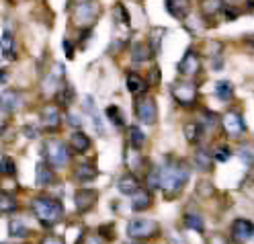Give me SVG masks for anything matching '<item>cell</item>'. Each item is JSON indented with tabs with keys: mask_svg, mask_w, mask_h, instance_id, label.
<instances>
[{
	"mask_svg": "<svg viewBox=\"0 0 254 244\" xmlns=\"http://www.w3.org/2000/svg\"><path fill=\"white\" fill-rule=\"evenodd\" d=\"M125 86H127V90H129L133 96H144V94L148 92V88H150L148 80H144L139 74H133V72L127 74V78H125Z\"/></svg>",
	"mask_w": 254,
	"mask_h": 244,
	"instance_id": "obj_16",
	"label": "cell"
},
{
	"mask_svg": "<svg viewBox=\"0 0 254 244\" xmlns=\"http://www.w3.org/2000/svg\"><path fill=\"white\" fill-rule=\"evenodd\" d=\"M8 234H10V238L23 240V238H27V236L31 234V230H29V228H27L21 220H10V224H8Z\"/></svg>",
	"mask_w": 254,
	"mask_h": 244,
	"instance_id": "obj_29",
	"label": "cell"
},
{
	"mask_svg": "<svg viewBox=\"0 0 254 244\" xmlns=\"http://www.w3.org/2000/svg\"><path fill=\"white\" fill-rule=\"evenodd\" d=\"M246 43H248V47L254 52V35H248V39H246Z\"/></svg>",
	"mask_w": 254,
	"mask_h": 244,
	"instance_id": "obj_45",
	"label": "cell"
},
{
	"mask_svg": "<svg viewBox=\"0 0 254 244\" xmlns=\"http://www.w3.org/2000/svg\"><path fill=\"white\" fill-rule=\"evenodd\" d=\"M203 129L205 127H203L201 121H189L183 127V134H185V138H187L189 144H199L201 138H203Z\"/></svg>",
	"mask_w": 254,
	"mask_h": 244,
	"instance_id": "obj_22",
	"label": "cell"
},
{
	"mask_svg": "<svg viewBox=\"0 0 254 244\" xmlns=\"http://www.w3.org/2000/svg\"><path fill=\"white\" fill-rule=\"evenodd\" d=\"M86 244H103V242H101L97 236H92V238H88V242H86Z\"/></svg>",
	"mask_w": 254,
	"mask_h": 244,
	"instance_id": "obj_47",
	"label": "cell"
},
{
	"mask_svg": "<svg viewBox=\"0 0 254 244\" xmlns=\"http://www.w3.org/2000/svg\"><path fill=\"white\" fill-rule=\"evenodd\" d=\"M0 54H2V58L8 62L17 60V41H14V37L8 29H4L2 37H0Z\"/></svg>",
	"mask_w": 254,
	"mask_h": 244,
	"instance_id": "obj_17",
	"label": "cell"
},
{
	"mask_svg": "<svg viewBox=\"0 0 254 244\" xmlns=\"http://www.w3.org/2000/svg\"><path fill=\"white\" fill-rule=\"evenodd\" d=\"M226 6V0H201L199 2V10L205 19H213L217 17V12H221Z\"/></svg>",
	"mask_w": 254,
	"mask_h": 244,
	"instance_id": "obj_19",
	"label": "cell"
},
{
	"mask_svg": "<svg viewBox=\"0 0 254 244\" xmlns=\"http://www.w3.org/2000/svg\"><path fill=\"white\" fill-rule=\"evenodd\" d=\"M172 99L177 101L181 107H193L199 99V88L195 82H189V80H185V82H177L172 84Z\"/></svg>",
	"mask_w": 254,
	"mask_h": 244,
	"instance_id": "obj_6",
	"label": "cell"
},
{
	"mask_svg": "<svg viewBox=\"0 0 254 244\" xmlns=\"http://www.w3.org/2000/svg\"><path fill=\"white\" fill-rule=\"evenodd\" d=\"M68 146H70V148H72L76 154H82V152H86V150L90 148V138H88L84 132H80V129H76V132L70 136Z\"/></svg>",
	"mask_w": 254,
	"mask_h": 244,
	"instance_id": "obj_20",
	"label": "cell"
},
{
	"mask_svg": "<svg viewBox=\"0 0 254 244\" xmlns=\"http://www.w3.org/2000/svg\"><path fill=\"white\" fill-rule=\"evenodd\" d=\"M4 82H6V72L0 70V84H4Z\"/></svg>",
	"mask_w": 254,
	"mask_h": 244,
	"instance_id": "obj_48",
	"label": "cell"
},
{
	"mask_svg": "<svg viewBox=\"0 0 254 244\" xmlns=\"http://www.w3.org/2000/svg\"><path fill=\"white\" fill-rule=\"evenodd\" d=\"M238 156L242 158V162L246 166H254V150L252 148H240L238 150Z\"/></svg>",
	"mask_w": 254,
	"mask_h": 244,
	"instance_id": "obj_38",
	"label": "cell"
},
{
	"mask_svg": "<svg viewBox=\"0 0 254 244\" xmlns=\"http://www.w3.org/2000/svg\"><path fill=\"white\" fill-rule=\"evenodd\" d=\"M164 6L170 17L177 21H185L187 14L190 12V0H164Z\"/></svg>",
	"mask_w": 254,
	"mask_h": 244,
	"instance_id": "obj_15",
	"label": "cell"
},
{
	"mask_svg": "<svg viewBox=\"0 0 254 244\" xmlns=\"http://www.w3.org/2000/svg\"><path fill=\"white\" fill-rule=\"evenodd\" d=\"M221 125H224V132L228 138L238 140L246 134V123L242 119V115L238 111H228L224 117H221Z\"/></svg>",
	"mask_w": 254,
	"mask_h": 244,
	"instance_id": "obj_8",
	"label": "cell"
},
{
	"mask_svg": "<svg viewBox=\"0 0 254 244\" xmlns=\"http://www.w3.org/2000/svg\"><path fill=\"white\" fill-rule=\"evenodd\" d=\"M41 125L45 132H58V127L62 125V115L56 105H45L41 109Z\"/></svg>",
	"mask_w": 254,
	"mask_h": 244,
	"instance_id": "obj_13",
	"label": "cell"
},
{
	"mask_svg": "<svg viewBox=\"0 0 254 244\" xmlns=\"http://www.w3.org/2000/svg\"><path fill=\"white\" fill-rule=\"evenodd\" d=\"M221 12H224V19L226 21H236L238 17H240V8H238V4H234V2H226V6H224V10H221Z\"/></svg>",
	"mask_w": 254,
	"mask_h": 244,
	"instance_id": "obj_36",
	"label": "cell"
},
{
	"mask_svg": "<svg viewBox=\"0 0 254 244\" xmlns=\"http://www.w3.org/2000/svg\"><path fill=\"white\" fill-rule=\"evenodd\" d=\"M183 224H185V228H189V230H195V232H199V234L205 230L203 218L197 216V214H187V216L183 218Z\"/></svg>",
	"mask_w": 254,
	"mask_h": 244,
	"instance_id": "obj_32",
	"label": "cell"
},
{
	"mask_svg": "<svg viewBox=\"0 0 254 244\" xmlns=\"http://www.w3.org/2000/svg\"><path fill=\"white\" fill-rule=\"evenodd\" d=\"M117 189H119V193H123V195H133V193H137L141 187H139L137 176L129 172V174H123L119 181H117Z\"/></svg>",
	"mask_w": 254,
	"mask_h": 244,
	"instance_id": "obj_21",
	"label": "cell"
},
{
	"mask_svg": "<svg viewBox=\"0 0 254 244\" xmlns=\"http://www.w3.org/2000/svg\"><path fill=\"white\" fill-rule=\"evenodd\" d=\"M164 35H166V29H164V27H154V29L150 31L148 45H150V50H152V56H160Z\"/></svg>",
	"mask_w": 254,
	"mask_h": 244,
	"instance_id": "obj_23",
	"label": "cell"
},
{
	"mask_svg": "<svg viewBox=\"0 0 254 244\" xmlns=\"http://www.w3.org/2000/svg\"><path fill=\"white\" fill-rule=\"evenodd\" d=\"M135 117L144 125H154L158 121V107L156 101L150 96H141L135 101Z\"/></svg>",
	"mask_w": 254,
	"mask_h": 244,
	"instance_id": "obj_7",
	"label": "cell"
},
{
	"mask_svg": "<svg viewBox=\"0 0 254 244\" xmlns=\"http://www.w3.org/2000/svg\"><path fill=\"white\" fill-rule=\"evenodd\" d=\"M127 134H129V146H131V148H135V150H141V148H144L146 136H144V132H141L137 125H131L129 129H127Z\"/></svg>",
	"mask_w": 254,
	"mask_h": 244,
	"instance_id": "obj_31",
	"label": "cell"
},
{
	"mask_svg": "<svg viewBox=\"0 0 254 244\" xmlns=\"http://www.w3.org/2000/svg\"><path fill=\"white\" fill-rule=\"evenodd\" d=\"M97 176H99V170L94 168V164H90V162H82V164H78L74 168V181L80 183V185L94 181Z\"/></svg>",
	"mask_w": 254,
	"mask_h": 244,
	"instance_id": "obj_18",
	"label": "cell"
},
{
	"mask_svg": "<svg viewBox=\"0 0 254 244\" xmlns=\"http://www.w3.org/2000/svg\"><path fill=\"white\" fill-rule=\"evenodd\" d=\"M230 158H232V150L228 146H219V148L213 150V160H217V162H228Z\"/></svg>",
	"mask_w": 254,
	"mask_h": 244,
	"instance_id": "obj_37",
	"label": "cell"
},
{
	"mask_svg": "<svg viewBox=\"0 0 254 244\" xmlns=\"http://www.w3.org/2000/svg\"><path fill=\"white\" fill-rule=\"evenodd\" d=\"M152 205V193L148 189H139L137 193H133V199H131V209L133 211H144Z\"/></svg>",
	"mask_w": 254,
	"mask_h": 244,
	"instance_id": "obj_24",
	"label": "cell"
},
{
	"mask_svg": "<svg viewBox=\"0 0 254 244\" xmlns=\"http://www.w3.org/2000/svg\"><path fill=\"white\" fill-rule=\"evenodd\" d=\"M158 82H160V68L154 66V68L150 70V76H148V84H150V86H156Z\"/></svg>",
	"mask_w": 254,
	"mask_h": 244,
	"instance_id": "obj_39",
	"label": "cell"
},
{
	"mask_svg": "<svg viewBox=\"0 0 254 244\" xmlns=\"http://www.w3.org/2000/svg\"><path fill=\"white\" fill-rule=\"evenodd\" d=\"M107 117H109V121L113 123L115 127H123L125 125V121H123V113H121V109L117 107V105H111V107H107Z\"/></svg>",
	"mask_w": 254,
	"mask_h": 244,
	"instance_id": "obj_33",
	"label": "cell"
},
{
	"mask_svg": "<svg viewBox=\"0 0 254 244\" xmlns=\"http://www.w3.org/2000/svg\"><path fill=\"white\" fill-rule=\"evenodd\" d=\"M215 96L219 101L228 103L234 96V84L230 82V80H219V82H215Z\"/></svg>",
	"mask_w": 254,
	"mask_h": 244,
	"instance_id": "obj_27",
	"label": "cell"
},
{
	"mask_svg": "<svg viewBox=\"0 0 254 244\" xmlns=\"http://www.w3.org/2000/svg\"><path fill=\"white\" fill-rule=\"evenodd\" d=\"M246 2V12H254V0H244Z\"/></svg>",
	"mask_w": 254,
	"mask_h": 244,
	"instance_id": "obj_44",
	"label": "cell"
},
{
	"mask_svg": "<svg viewBox=\"0 0 254 244\" xmlns=\"http://www.w3.org/2000/svg\"><path fill=\"white\" fill-rule=\"evenodd\" d=\"M35 183H37V187H52L56 183L54 166L47 160L37 162V166H35Z\"/></svg>",
	"mask_w": 254,
	"mask_h": 244,
	"instance_id": "obj_14",
	"label": "cell"
},
{
	"mask_svg": "<svg viewBox=\"0 0 254 244\" xmlns=\"http://www.w3.org/2000/svg\"><path fill=\"white\" fill-rule=\"evenodd\" d=\"M97 201H99V191H94V189H78L74 193V205L80 214L90 211Z\"/></svg>",
	"mask_w": 254,
	"mask_h": 244,
	"instance_id": "obj_12",
	"label": "cell"
},
{
	"mask_svg": "<svg viewBox=\"0 0 254 244\" xmlns=\"http://www.w3.org/2000/svg\"><path fill=\"white\" fill-rule=\"evenodd\" d=\"M195 166L199 170H211V166H213V154L207 152V150H203V148H199L195 152Z\"/></svg>",
	"mask_w": 254,
	"mask_h": 244,
	"instance_id": "obj_26",
	"label": "cell"
},
{
	"mask_svg": "<svg viewBox=\"0 0 254 244\" xmlns=\"http://www.w3.org/2000/svg\"><path fill=\"white\" fill-rule=\"evenodd\" d=\"M14 172H17V164H14V160L10 156H0V174L10 176Z\"/></svg>",
	"mask_w": 254,
	"mask_h": 244,
	"instance_id": "obj_34",
	"label": "cell"
},
{
	"mask_svg": "<svg viewBox=\"0 0 254 244\" xmlns=\"http://www.w3.org/2000/svg\"><path fill=\"white\" fill-rule=\"evenodd\" d=\"M101 14V8L92 0H78L72 6V23L80 29H90Z\"/></svg>",
	"mask_w": 254,
	"mask_h": 244,
	"instance_id": "obj_3",
	"label": "cell"
},
{
	"mask_svg": "<svg viewBox=\"0 0 254 244\" xmlns=\"http://www.w3.org/2000/svg\"><path fill=\"white\" fill-rule=\"evenodd\" d=\"M230 236L236 244H244L250 238H254V224L246 218H238L230 226Z\"/></svg>",
	"mask_w": 254,
	"mask_h": 244,
	"instance_id": "obj_10",
	"label": "cell"
},
{
	"mask_svg": "<svg viewBox=\"0 0 254 244\" xmlns=\"http://www.w3.org/2000/svg\"><path fill=\"white\" fill-rule=\"evenodd\" d=\"M160 232V226L154 220H144V218H137V220H131L127 224V236L133 238V240H146V238H152V236H158Z\"/></svg>",
	"mask_w": 254,
	"mask_h": 244,
	"instance_id": "obj_5",
	"label": "cell"
},
{
	"mask_svg": "<svg viewBox=\"0 0 254 244\" xmlns=\"http://www.w3.org/2000/svg\"><path fill=\"white\" fill-rule=\"evenodd\" d=\"M70 150H72L70 146H66L62 140H47L43 144V156L54 168H64L68 164L70 154H72Z\"/></svg>",
	"mask_w": 254,
	"mask_h": 244,
	"instance_id": "obj_4",
	"label": "cell"
},
{
	"mask_svg": "<svg viewBox=\"0 0 254 244\" xmlns=\"http://www.w3.org/2000/svg\"><path fill=\"white\" fill-rule=\"evenodd\" d=\"M23 107V92L14 90V88H6L0 92V111L10 115V113L19 111Z\"/></svg>",
	"mask_w": 254,
	"mask_h": 244,
	"instance_id": "obj_11",
	"label": "cell"
},
{
	"mask_svg": "<svg viewBox=\"0 0 254 244\" xmlns=\"http://www.w3.org/2000/svg\"><path fill=\"white\" fill-rule=\"evenodd\" d=\"M6 132V121L4 119H0V136H2Z\"/></svg>",
	"mask_w": 254,
	"mask_h": 244,
	"instance_id": "obj_46",
	"label": "cell"
},
{
	"mask_svg": "<svg viewBox=\"0 0 254 244\" xmlns=\"http://www.w3.org/2000/svg\"><path fill=\"white\" fill-rule=\"evenodd\" d=\"M39 244H66V242H64L62 238H58V236H45Z\"/></svg>",
	"mask_w": 254,
	"mask_h": 244,
	"instance_id": "obj_41",
	"label": "cell"
},
{
	"mask_svg": "<svg viewBox=\"0 0 254 244\" xmlns=\"http://www.w3.org/2000/svg\"><path fill=\"white\" fill-rule=\"evenodd\" d=\"M150 56H152L150 45H146V43H133V45H131V60H133L135 64L146 62Z\"/></svg>",
	"mask_w": 254,
	"mask_h": 244,
	"instance_id": "obj_30",
	"label": "cell"
},
{
	"mask_svg": "<svg viewBox=\"0 0 254 244\" xmlns=\"http://www.w3.org/2000/svg\"><path fill=\"white\" fill-rule=\"evenodd\" d=\"M17 209H19L17 199H14L10 193L0 191V214H12V211H17Z\"/></svg>",
	"mask_w": 254,
	"mask_h": 244,
	"instance_id": "obj_28",
	"label": "cell"
},
{
	"mask_svg": "<svg viewBox=\"0 0 254 244\" xmlns=\"http://www.w3.org/2000/svg\"><path fill=\"white\" fill-rule=\"evenodd\" d=\"M113 17H115L117 23H121V25H125V27H129V12L125 10L123 4H115V8H113Z\"/></svg>",
	"mask_w": 254,
	"mask_h": 244,
	"instance_id": "obj_35",
	"label": "cell"
},
{
	"mask_svg": "<svg viewBox=\"0 0 254 244\" xmlns=\"http://www.w3.org/2000/svg\"><path fill=\"white\" fill-rule=\"evenodd\" d=\"M189 176H190V170L187 166V162L168 160L160 168V189L164 191L166 197H177L183 191L185 183L189 181Z\"/></svg>",
	"mask_w": 254,
	"mask_h": 244,
	"instance_id": "obj_1",
	"label": "cell"
},
{
	"mask_svg": "<svg viewBox=\"0 0 254 244\" xmlns=\"http://www.w3.org/2000/svg\"><path fill=\"white\" fill-rule=\"evenodd\" d=\"M66 119H68V123H70V125H74V127H80V125H82V121L78 119V115H74V113H68Z\"/></svg>",
	"mask_w": 254,
	"mask_h": 244,
	"instance_id": "obj_42",
	"label": "cell"
},
{
	"mask_svg": "<svg viewBox=\"0 0 254 244\" xmlns=\"http://www.w3.org/2000/svg\"><path fill=\"white\" fill-rule=\"evenodd\" d=\"M25 134H27V138H29V140H35V138H37V127L27 125V127H25Z\"/></svg>",
	"mask_w": 254,
	"mask_h": 244,
	"instance_id": "obj_43",
	"label": "cell"
},
{
	"mask_svg": "<svg viewBox=\"0 0 254 244\" xmlns=\"http://www.w3.org/2000/svg\"><path fill=\"white\" fill-rule=\"evenodd\" d=\"M179 74L185 78H195L201 72V56L195 50H187L179 62Z\"/></svg>",
	"mask_w": 254,
	"mask_h": 244,
	"instance_id": "obj_9",
	"label": "cell"
},
{
	"mask_svg": "<svg viewBox=\"0 0 254 244\" xmlns=\"http://www.w3.org/2000/svg\"><path fill=\"white\" fill-rule=\"evenodd\" d=\"M56 101H58L60 105H64V107L72 105V101H74V86H72L70 82H66V80H64L62 86H60V90L56 92Z\"/></svg>",
	"mask_w": 254,
	"mask_h": 244,
	"instance_id": "obj_25",
	"label": "cell"
},
{
	"mask_svg": "<svg viewBox=\"0 0 254 244\" xmlns=\"http://www.w3.org/2000/svg\"><path fill=\"white\" fill-rule=\"evenodd\" d=\"M31 209H33L37 222L45 228H54L64 216L62 203L54 197H35L31 201Z\"/></svg>",
	"mask_w": 254,
	"mask_h": 244,
	"instance_id": "obj_2",
	"label": "cell"
},
{
	"mask_svg": "<svg viewBox=\"0 0 254 244\" xmlns=\"http://www.w3.org/2000/svg\"><path fill=\"white\" fill-rule=\"evenodd\" d=\"M62 47H64V52H66V56L72 60L74 58V45H72V41L70 39H64L62 41Z\"/></svg>",
	"mask_w": 254,
	"mask_h": 244,
	"instance_id": "obj_40",
	"label": "cell"
}]
</instances>
